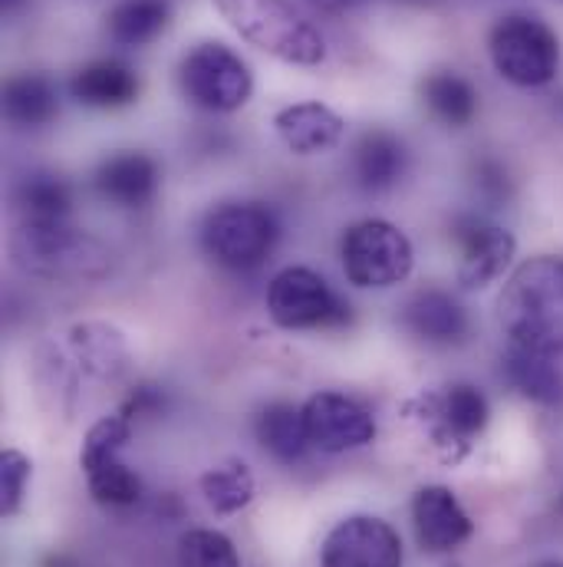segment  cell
<instances>
[{
	"label": "cell",
	"instance_id": "obj_20",
	"mask_svg": "<svg viewBox=\"0 0 563 567\" xmlns=\"http://www.w3.org/2000/svg\"><path fill=\"white\" fill-rule=\"evenodd\" d=\"M70 347L80 367L93 377H119L129 363L123 333L110 323H80L70 330Z\"/></svg>",
	"mask_w": 563,
	"mask_h": 567
},
{
	"label": "cell",
	"instance_id": "obj_31",
	"mask_svg": "<svg viewBox=\"0 0 563 567\" xmlns=\"http://www.w3.org/2000/svg\"><path fill=\"white\" fill-rule=\"evenodd\" d=\"M478 185L484 188V192H491V195H504L508 192V175L501 172V165H494V162H484L481 168H478Z\"/></svg>",
	"mask_w": 563,
	"mask_h": 567
},
{
	"label": "cell",
	"instance_id": "obj_11",
	"mask_svg": "<svg viewBox=\"0 0 563 567\" xmlns=\"http://www.w3.org/2000/svg\"><path fill=\"white\" fill-rule=\"evenodd\" d=\"M455 241H458V284L468 290H481L494 284L514 258V235L501 225H491L484 218H465L455 225Z\"/></svg>",
	"mask_w": 563,
	"mask_h": 567
},
{
	"label": "cell",
	"instance_id": "obj_3",
	"mask_svg": "<svg viewBox=\"0 0 563 567\" xmlns=\"http://www.w3.org/2000/svg\"><path fill=\"white\" fill-rule=\"evenodd\" d=\"M218 13L248 43L290 66H320L326 43L290 0H215Z\"/></svg>",
	"mask_w": 563,
	"mask_h": 567
},
{
	"label": "cell",
	"instance_id": "obj_26",
	"mask_svg": "<svg viewBox=\"0 0 563 567\" xmlns=\"http://www.w3.org/2000/svg\"><path fill=\"white\" fill-rule=\"evenodd\" d=\"M17 202L27 215V221H66L70 215V185L60 175L33 172L20 182Z\"/></svg>",
	"mask_w": 563,
	"mask_h": 567
},
{
	"label": "cell",
	"instance_id": "obj_30",
	"mask_svg": "<svg viewBox=\"0 0 563 567\" xmlns=\"http://www.w3.org/2000/svg\"><path fill=\"white\" fill-rule=\"evenodd\" d=\"M30 482V458L17 449H7L0 455V515H17L23 492Z\"/></svg>",
	"mask_w": 563,
	"mask_h": 567
},
{
	"label": "cell",
	"instance_id": "obj_14",
	"mask_svg": "<svg viewBox=\"0 0 563 567\" xmlns=\"http://www.w3.org/2000/svg\"><path fill=\"white\" fill-rule=\"evenodd\" d=\"M274 130L290 152L320 155V152H330L333 145H340L346 126L323 103H293V106H283L274 116Z\"/></svg>",
	"mask_w": 563,
	"mask_h": 567
},
{
	"label": "cell",
	"instance_id": "obj_28",
	"mask_svg": "<svg viewBox=\"0 0 563 567\" xmlns=\"http://www.w3.org/2000/svg\"><path fill=\"white\" fill-rule=\"evenodd\" d=\"M178 567H241V558L228 535L195 528L178 542Z\"/></svg>",
	"mask_w": 563,
	"mask_h": 567
},
{
	"label": "cell",
	"instance_id": "obj_4",
	"mask_svg": "<svg viewBox=\"0 0 563 567\" xmlns=\"http://www.w3.org/2000/svg\"><path fill=\"white\" fill-rule=\"evenodd\" d=\"M488 47H491L494 70L508 83L524 86V90L548 86L561 70V40H557V33L544 20L528 17V13L501 17L491 27Z\"/></svg>",
	"mask_w": 563,
	"mask_h": 567
},
{
	"label": "cell",
	"instance_id": "obj_24",
	"mask_svg": "<svg viewBox=\"0 0 563 567\" xmlns=\"http://www.w3.org/2000/svg\"><path fill=\"white\" fill-rule=\"evenodd\" d=\"M168 0H119L110 10V37L119 47H145L168 27Z\"/></svg>",
	"mask_w": 563,
	"mask_h": 567
},
{
	"label": "cell",
	"instance_id": "obj_5",
	"mask_svg": "<svg viewBox=\"0 0 563 567\" xmlns=\"http://www.w3.org/2000/svg\"><path fill=\"white\" fill-rule=\"evenodd\" d=\"M281 225L268 205L231 202L208 215L201 241L205 251L228 271H254L278 248Z\"/></svg>",
	"mask_w": 563,
	"mask_h": 567
},
{
	"label": "cell",
	"instance_id": "obj_17",
	"mask_svg": "<svg viewBox=\"0 0 563 567\" xmlns=\"http://www.w3.org/2000/svg\"><path fill=\"white\" fill-rule=\"evenodd\" d=\"M488 416H491V406L484 393L468 383L448 386L435 403V429H438V439L448 445H461V449L471 445V439L484 432Z\"/></svg>",
	"mask_w": 563,
	"mask_h": 567
},
{
	"label": "cell",
	"instance_id": "obj_1",
	"mask_svg": "<svg viewBox=\"0 0 563 567\" xmlns=\"http://www.w3.org/2000/svg\"><path fill=\"white\" fill-rule=\"evenodd\" d=\"M498 323L511 347L563 353V261L531 258L508 278L498 297Z\"/></svg>",
	"mask_w": 563,
	"mask_h": 567
},
{
	"label": "cell",
	"instance_id": "obj_19",
	"mask_svg": "<svg viewBox=\"0 0 563 567\" xmlns=\"http://www.w3.org/2000/svg\"><path fill=\"white\" fill-rule=\"evenodd\" d=\"M60 113L56 86L40 73H23L3 86V116L20 130L46 126Z\"/></svg>",
	"mask_w": 563,
	"mask_h": 567
},
{
	"label": "cell",
	"instance_id": "obj_10",
	"mask_svg": "<svg viewBox=\"0 0 563 567\" xmlns=\"http://www.w3.org/2000/svg\"><path fill=\"white\" fill-rule=\"evenodd\" d=\"M303 425L313 449L340 455L376 439V420L366 406L343 393H316L303 403Z\"/></svg>",
	"mask_w": 563,
	"mask_h": 567
},
{
	"label": "cell",
	"instance_id": "obj_32",
	"mask_svg": "<svg viewBox=\"0 0 563 567\" xmlns=\"http://www.w3.org/2000/svg\"><path fill=\"white\" fill-rule=\"evenodd\" d=\"M313 3H320V7H330V10H340V7H353L356 0H313Z\"/></svg>",
	"mask_w": 563,
	"mask_h": 567
},
{
	"label": "cell",
	"instance_id": "obj_12",
	"mask_svg": "<svg viewBox=\"0 0 563 567\" xmlns=\"http://www.w3.org/2000/svg\"><path fill=\"white\" fill-rule=\"evenodd\" d=\"M413 525H416L419 545L431 555L461 548L475 532L468 512L461 508L455 492L445 488V485H425V488L416 492V498H413Z\"/></svg>",
	"mask_w": 563,
	"mask_h": 567
},
{
	"label": "cell",
	"instance_id": "obj_29",
	"mask_svg": "<svg viewBox=\"0 0 563 567\" xmlns=\"http://www.w3.org/2000/svg\"><path fill=\"white\" fill-rule=\"evenodd\" d=\"M133 435V416L129 413H116V416H103L100 423L93 425L83 439V452H80V465L83 472L119 458V452L126 449Z\"/></svg>",
	"mask_w": 563,
	"mask_h": 567
},
{
	"label": "cell",
	"instance_id": "obj_13",
	"mask_svg": "<svg viewBox=\"0 0 563 567\" xmlns=\"http://www.w3.org/2000/svg\"><path fill=\"white\" fill-rule=\"evenodd\" d=\"M96 188L106 202H113L119 208H142L158 192V165L145 152L110 155L96 168Z\"/></svg>",
	"mask_w": 563,
	"mask_h": 567
},
{
	"label": "cell",
	"instance_id": "obj_33",
	"mask_svg": "<svg viewBox=\"0 0 563 567\" xmlns=\"http://www.w3.org/2000/svg\"><path fill=\"white\" fill-rule=\"evenodd\" d=\"M541 567H563V565H557V561H548V565H541Z\"/></svg>",
	"mask_w": 563,
	"mask_h": 567
},
{
	"label": "cell",
	"instance_id": "obj_25",
	"mask_svg": "<svg viewBox=\"0 0 563 567\" xmlns=\"http://www.w3.org/2000/svg\"><path fill=\"white\" fill-rule=\"evenodd\" d=\"M254 492H258L254 475L238 458L201 475V495H205L208 508H215L218 515H238L241 508H248L254 502Z\"/></svg>",
	"mask_w": 563,
	"mask_h": 567
},
{
	"label": "cell",
	"instance_id": "obj_9",
	"mask_svg": "<svg viewBox=\"0 0 563 567\" xmlns=\"http://www.w3.org/2000/svg\"><path fill=\"white\" fill-rule=\"evenodd\" d=\"M323 567H403V542L396 528L373 515L343 518L323 542Z\"/></svg>",
	"mask_w": 563,
	"mask_h": 567
},
{
	"label": "cell",
	"instance_id": "obj_21",
	"mask_svg": "<svg viewBox=\"0 0 563 567\" xmlns=\"http://www.w3.org/2000/svg\"><path fill=\"white\" fill-rule=\"evenodd\" d=\"M406 172V145L393 133H366L356 145V182L366 192H386L393 188Z\"/></svg>",
	"mask_w": 563,
	"mask_h": 567
},
{
	"label": "cell",
	"instance_id": "obj_18",
	"mask_svg": "<svg viewBox=\"0 0 563 567\" xmlns=\"http://www.w3.org/2000/svg\"><path fill=\"white\" fill-rule=\"evenodd\" d=\"M504 380L531 403L541 406H557L563 400V377L554 363V357L538 353V350H524V347H511L504 353Z\"/></svg>",
	"mask_w": 563,
	"mask_h": 567
},
{
	"label": "cell",
	"instance_id": "obj_22",
	"mask_svg": "<svg viewBox=\"0 0 563 567\" xmlns=\"http://www.w3.org/2000/svg\"><path fill=\"white\" fill-rule=\"evenodd\" d=\"M258 442L264 452H271L283 465H293L303 458L310 449L306 425H303V406L296 410L293 403H271L258 416Z\"/></svg>",
	"mask_w": 563,
	"mask_h": 567
},
{
	"label": "cell",
	"instance_id": "obj_7",
	"mask_svg": "<svg viewBox=\"0 0 563 567\" xmlns=\"http://www.w3.org/2000/svg\"><path fill=\"white\" fill-rule=\"evenodd\" d=\"M178 86L188 103L208 113H234L251 100V66L225 43L208 40L185 53L178 66Z\"/></svg>",
	"mask_w": 563,
	"mask_h": 567
},
{
	"label": "cell",
	"instance_id": "obj_6",
	"mask_svg": "<svg viewBox=\"0 0 563 567\" xmlns=\"http://www.w3.org/2000/svg\"><path fill=\"white\" fill-rule=\"evenodd\" d=\"M340 258L346 281L366 290H386L403 284L416 265L413 241L406 238V231L383 218H366L346 228Z\"/></svg>",
	"mask_w": 563,
	"mask_h": 567
},
{
	"label": "cell",
	"instance_id": "obj_23",
	"mask_svg": "<svg viewBox=\"0 0 563 567\" xmlns=\"http://www.w3.org/2000/svg\"><path fill=\"white\" fill-rule=\"evenodd\" d=\"M423 100L425 106H428V113L438 123L451 126V130L468 126L475 120V113H478V93H475V86L465 76L451 73V70H438V73H431L425 80Z\"/></svg>",
	"mask_w": 563,
	"mask_h": 567
},
{
	"label": "cell",
	"instance_id": "obj_8",
	"mask_svg": "<svg viewBox=\"0 0 563 567\" xmlns=\"http://www.w3.org/2000/svg\"><path fill=\"white\" fill-rule=\"evenodd\" d=\"M268 313L283 330L340 327L350 320V307L310 268H286L271 281Z\"/></svg>",
	"mask_w": 563,
	"mask_h": 567
},
{
	"label": "cell",
	"instance_id": "obj_16",
	"mask_svg": "<svg viewBox=\"0 0 563 567\" xmlns=\"http://www.w3.org/2000/svg\"><path fill=\"white\" fill-rule=\"evenodd\" d=\"M70 93L83 106H93V110H119V106L136 103V96H139V76L133 73V66H126L119 60H96V63H86L70 80Z\"/></svg>",
	"mask_w": 563,
	"mask_h": 567
},
{
	"label": "cell",
	"instance_id": "obj_2",
	"mask_svg": "<svg viewBox=\"0 0 563 567\" xmlns=\"http://www.w3.org/2000/svg\"><path fill=\"white\" fill-rule=\"evenodd\" d=\"M10 255L43 281H100L110 271V251L66 221H23L10 238Z\"/></svg>",
	"mask_w": 563,
	"mask_h": 567
},
{
	"label": "cell",
	"instance_id": "obj_27",
	"mask_svg": "<svg viewBox=\"0 0 563 567\" xmlns=\"http://www.w3.org/2000/svg\"><path fill=\"white\" fill-rule=\"evenodd\" d=\"M86 482H90L93 498L100 505H110V508H126V505H136L142 498V478L119 458L90 468Z\"/></svg>",
	"mask_w": 563,
	"mask_h": 567
},
{
	"label": "cell",
	"instance_id": "obj_15",
	"mask_svg": "<svg viewBox=\"0 0 563 567\" xmlns=\"http://www.w3.org/2000/svg\"><path fill=\"white\" fill-rule=\"evenodd\" d=\"M403 327L425 343L448 347V343H461L468 337V313L451 293L423 290L406 303Z\"/></svg>",
	"mask_w": 563,
	"mask_h": 567
}]
</instances>
